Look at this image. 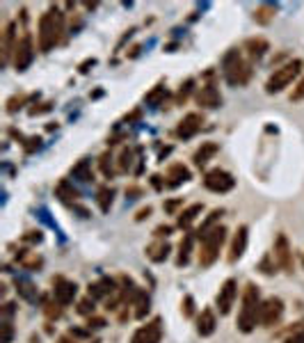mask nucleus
<instances>
[{
	"mask_svg": "<svg viewBox=\"0 0 304 343\" xmlns=\"http://www.w3.org/2000/svg\"><path fill=\"white\" fill-rule=\"evenodd\" d=\"M57 343H76V339H69V336H60V341Z\"/></svg>",
	"mask_w": 304,
	"mask_h": 343,
	"instance_id": "nucleus-50",
	"label": "nucleus"
},
{
	"mask_svg": "<svg viewBox=\"0 0 304 343\" xmlns=\"http://www.w3.org/2000/svg\"><path fill=\"white\" fill-rule=\"evenodd\" d=\"M16 23H7L3 32V65H9L14 57V51H16Z\"/></svg>",
	"mask_w": 304,
	"mask_h": 343,
	"instance_id": "nucleus-15",
	"label": "nucleus"
},
{
	"mask_svg": "<svg viewBox=\"0 0 304 343\" xmlns=\"http://www.w3.org/2000/svg\"><path fill=\"white\" fill-rule=\"evenodd\" d=\"M218 151H220L218 142H202V146H199V149L194 151V156H192L194 165H197V167H204V165L208 163L215 154H218Z\"/></svg>",
	"mask_w": 304,
	"mask_h": 343,
	"instance_id": "nucleus-19",
	"label": "nucleus"
},
{
	"mask_svg": "<svg viewBox=\"0 0 304 343\" xmlns=\"http://www.w3.org/2000/svg\"><path fill=\"white\" fill-rule=\"evenodd\" d=\"M224 240H227V229L224 227H213L210 231H206L202 236V249H199V266L208 268L218 261L220 249H222Z\"/></svg>",
	"mask_w": 304,
	"mask_h": 343,
	"instance_id": "nucleus-4",
	"label": "nucleus"
},
{
	"mask_svg": "<svg viewBox=\"0 0 304 343\" xmlns=\"http://www.w3.org/2000/svg\"><path fill=\"white\" fill-rule=\"evenodd\" d=\"M23 103H26V99H23V96H12V99L7 101V112H16L18 108L23 105Z\"/></svg>",
	"mask_w": 304,
	"mask_h": 343,
	"instance_id": "nucleus-39",
	"label": "nucleus"
},
{
	"mask_svg": "<svg viewBox=\"0 0 304 343\" xmlns=\"http://www.w3.org/2000/svg\"><path fill=\"white\" fill-rule=\"evenodd\" d=\"M96 65V60H94V57H90V60H85V62H82V65H80V73H87V71H90V67H94Z\"/></svg>",
	"mask_w": 304,
	"mask_h": 343,
	"instance_id": "nucleus-46",
	"label": "nucleus"
},
{
	"mask_svg": "<svg viewBox=\"0 0 304 343\" xmlns=\"http://www.w3.org/2000/svg\"><path fill=\"white\" fill-rule=\"evenodd\" d=\"M192 243H194V233L188 231V233L183 236V240H181V245H179V256H176V266H179V268L188 266L190 252H192Z\"/></svg>",
	"mask_w": 304,
	"mask_h": 343,
	"instance_id": "nucleus-22",
	"label": "nucleus"
},
{
	"mask_svg": "<svg viewBox=\"0 0 304 343\" xmlns=\"http://www.w3.org/2000/svg\"><path fill=\"white\" fill-rule=\"evenodd\" d=\"M302 266H304V256H302Z\"/></svg>",
	"mask_w": 304,
	"mask_h": 343,
	"instance_id": "nucleus-51",
	"label": "nucleus"
},
{
	"mask_svg": "<svg viewBox=\"0 0 304 343\" xmlns=\"http://www.w3.org/2000/svg\"><path fill=\"white\" fill-rule=\"evenodd\" d=\"M16 293L28 302H37V288L32 286L30 282H23V279H16Z\"/></svg>",
	"mask_w": 304,
	"mask_h": 343,
	"instance_id": "nucleus-27",
	"label": "nucleus"
},
{
	"mask_svg": "<svg viewBox=\"0 0 304 343\" xmlns=\"http://www.w3.org/2000/svg\"><path fill=\"white\" fill-rule=\"evenodd\" d=\"M12 339H14V330H12V325L5 320L3 323V339H0V343H12Z\"/></svg>",
	"mask_w": 304,
	"mask_h": 343,
	"instance_id": "nucleus-40",
	"label": "nucleus"
},
{
	"mask_svg": "<svg viewBox=\"0 0 304 343\" xmlns=\"http://www.w3.org/2000/svg\"><path fill=\"white\" fill-rule=\"evenodd\" d=\"M185 181H190V169L185 167V165H171L169 172H167V188H176V185L185 183Z\"/></svg>",
	"mask_w": 304,
	"mask_h": 343,
	"instance_id": "nucleus-21",
	"label": "nucleus"
},
{
	"mask_svg": "<svg viewBox=\"0 0 304 343\" xmlns=\"http://www.w3.org/2000/svg\"><path fill=\"white\" fill-rule=\"evenodd\" d=\"M215 327H218V320H215L213 309H204L202 316L197 318V332H199V336H210L215 332Z\"/></svg>",
	"mask_w": 304,
	"mask_h": 343,
	"instance_id": "nucleus-20",
	"label": "nucleus"
},
{
	"mask_svg": "<svg viewBox=\"0 0 304 343\" xmlns=\"http://www.w3.org/2000/svg\"><path fill=\"white\" fill-rule=\"evenodd\" d=\"M107 323H105V318H101V316H90L87 318V330H103Z\"/></svg>",
	"mask_w": 304,
	"mask_h": 343,
	"instance_id": "nucleus-35",
	"label": "nucleus"
},
{
	"mask_svg": "<svg viewBox=\"0 0 304 343\" xmlns=\"http://www.w3.org/2000/svg\"><path fill=\"white\" fill-rule=\"evenodd\" d=\"M62 32H64V14L60 12V7H51L39 18V30H37L39 51L51 53L60 44Z\"/></svg>",
	"mask_w": 304,
	"mask_h": 343,
	"instance_id": "nucleus-1",
	"label": "nucleus"
},
{
	"mask_svg": "<svg viewBox=\"0 0 304 343\" xmlns=\"http://www.w3.org/2000/svg\"><path fill=\"white\" fill-rule=\"evenodd\" d=\"M281 316H284V302L279 297H268V300L261 302V316H258V320H261L263 327L277 325L281 320Z\"/></svg>",
	"mask_w": 304,
	"mask_h": 343,
	"instance_id": "nucleus-8",
	"label": "nucleus"
},
{
	"mask_svg": "<svg viewBox=\"0 0 304 343\" xmlns=\"http://www.w3.org/2000/svg\"><path fill=\"white\" fill-rule=\"evenodd\" d=\"M270 12H274L272 7H261L256 14H254V18H256L258 23H268V21L272 18V14H270Z\"/></svg>",
	"mask_w": 304,
	"mask_h": 343,
	"instance_id": "nucleus-36",
	"label": "nucleus"
},
{
	"mask_svg": "<svg viewBox=\"0 0 304 343\" xmlns=\"http://www.w3.org/2000/svg\"><path fill=\"white\" fill-rule=\"evenodd\" d=\"M53 295H55V302L60 307H67V305H71L73 302V297L78 295V286L73 282H69V279H62V277H57L55 282H53Z\"/></svg>",
	"mask_w": 304,
	"mask_h": 343,
	"instance_id": "nucleus-13",
	"label": "nucleus"
},
{
	"mask_svg": "<svg viewBox=\"0 0 304 343\" xmlns=\"http://www.w3.org/2000/svg\"><path fill=\"white\" fill-rule=\"evenodd\" d=\"M261 268H263V272H266V274H272V272H274V268H272V263H270V256L263 259V261H261Z\"/></svg>",
	"mask_w": 304,
	"mask_h": 343,
	"instance_id": "nucleus-44",
	"label": "nucleus"
},
{
	"mask_svg": "<svg viewBox=\"0 0 304 343\" xmlns=\"http://www.w3.org/2000/svg\"><path fill=\"white\" fill-rule=\"evenodd\" d=\"M34 60V46H32V37L30 34H23L16 44V51H14V57H12V65L16 71H26L28 67L32 65Z\"/></svg>",
	"mask_w": 304,
	"mask_h": 343,
	"instance_id": "nucleus-7",
	"label": "nucleus"
},
{
	"mask_svg": "<svg viewBox=\"0 0 304 343\" xmlns=\"http://www.w3.org/2000/svg\"><path fill=\"white\" fill-rule=\"evenodd\" d=\"M151 215V206H146V208H142L140 213H137V220H144V218H149Z\"/></svg>",
	"mask_w": 304,
	"mask_h": 343,
	"instance_id": "nucleus-49",
	"label": "nucleus"
},
{
	"mask_svg": "<svg viewBox=\"0 0 304 343\" xmlns=\"http://www.w3.org/2000/svg\"><path fill=\"white\" fill-rule=\"evenodd\" d=\"M71 174L76 176V179L85 181V183H90V181H94V174H92V165H90V160H80V163H78V165H73Z\"/></svg>",
	"mask_w": 304,
	"mask_h": 343,
	"instance_id": "nucleus-26",
	"label": "nucleus"
},
{
	"mask_svg": "<svg viewBox=\"0 0 304 343\" xmlns=\"http://www.w3.org/2000/svg\"><path fill=\"white\" fill-rule=\"evenodd\" d=\"M151 185H154L156 190H163V181H160V176H151Z\"/></svg>",
	"mask_w": 304,
	"mask_h": 343,
	"instance_id": "nucleus-48",
	"label": "nucleus"
},
{
	"mask_svg": "<svg viewBox=\"0 0 304 343\" xmlns=\"http://www.w3.org/2000/svg\"><path fill=\"white\" fill-rule=\"evenodd\" d=\"M220 218H222V210H220V208H218V210H213V213H210L208 218L204 220V224H202V227H199V231H197V233H199V238H202L206 231H210V229L215 227V222H218Z\"/></svg>",
	"mask_w": 304,
	"mask_h": 343,
	"instance_id": "nucleus-30",
	"label": "nucleus"
},
{
	"mask_svg": "<svg viewBox=\"0 0 304 343\" xmlns=\"http://www.w3.org/2000/svg\"><path fill=\"white\" fill-rule=\"evenodd\" d=\"M131 165H133V151L124 149V151H121V156H119V169L121 172H128Z\"/></svg>",
	"mask_w": 304,
	"mask_h": 343,
	"instance_id": "nucleus-34",
	"label": "nucleus"
},
{
	"mask_svg": "<svg viewBox=\"0 0 304 343\" xmlns=\"http://www.w3.org/2000/svg\"><path fill=\"white\" fill-rule=\"evenodd\" d=\"M160 339H163V320H160V318H154L151 323L142 325L140 330L135 332L131 343H160Z\"/></svg>",
	"mask_w": 304,
	"mask_h": 343,
	"instance_id": "nucleus-9",
	"label": "nucleus"
},
{
	"mask_svg": "<svg viewBox=\"0 0 304 343\" xmlns=\"http://www.w3.org/2000/svg\"><path fill=\"white\" fill-rule=\"evenodd\" d=\"M304 99V78L297 82V87H293L291 92V101H302Z\"/></svg>",
	"mask_w": 304,
	"mask_h": 343,
	"instance_id": "nucleus-41",
	"label": "nucleus"
},
{
	"mask_svg": "<svg viewBox=\"0 0 304 343\" xmlns=\"http://www.w3.org/2000/svg\"><path fill=\"white\" fill-rule=\"evenodd\" d=\"M192 87H194V80H192V78H190V80H185L183 85H181L179 94H176V103H185V101H188V96H190V92H192Z\"/></svg>",
	"mask_w": 304,
	"mask_h": 343,
	"instance_id": "nucleus-33",
	"label": "nucleus"
},
{
	"mask_svg": "<svg viewBox=\"0 0 304 343\" xmlns=\"http://www.w3.org/2000/svg\"><path fill=\"white\" fill-rule=\"evenodd\" d=\"M197 103L206 110H215V108L222 105V96H220V90L215 87V82H206L197 92Z\"/></svg>",
	"mask_w": 304,
	"mask_h": 343,
	"instance_id": "nucleus-14",
	"label": "nucleus"
},
{
	"mask_svg": "<svg viewBox=\"0 0 304 343\" xmlns=\"http://www.w3.org/2000/svg\"><path fill=\"white\" fill-rule=\"evenodd\" d=\"M245 247H247V227H238L236 236H233L231 243V252H229V263H236L240 256L245 254Z\"/></svg>",
	"mask_w": 304,
	"mask_h": 343,
	"instance_id": "nucleus-17",
	"label": "nucleus"
},
{
	"mask_svg": "<svg viewBox=\"0 0 304 343\" xmlns=\"http://www.w3.org/2000/svg\"><path fill=\"white\" fill-rule=\"evenodd\" d=\"M110 160H112L110 154L101 156V169H103V174H105V176H112V163H110Z\"/></svg>",
	"mask_w": 304,
	"mask_h": 343,
	"instance_id": "nucleus-38",
	"label": "nucleus"
},
{
	"mask_svg": "<svg viewBox=\"0 0 304 343\" xmlns=\"http://www.w3.org/2000/svg\"><path fill=\"white\" fill-rule=\"evenodd\" d=\"M192 313H194V300H192V295H185L183 297V316L192 318Z\"/></svg>",
	"mask_w": 304,
	"mask_h": 343,
	"instance_id": "nucleus-37",
	"label": "nucleus"
},
{
	"mask_svg": "<svg viewBox=\"0 0 304 343\" xmlns=\"http://www.w3.org/2000/svg\"><path fill=\"white\" fill-rule=\"evenodd\" d=\"M80 316H94V297H85V300L78 302V309H76Z\"/></svg>",
	"mask_w": 304,
	"mask_h": 343,
	"instance_id": "nucleus-31",
	"label": "nucleus"
},
{
	"mask_svg": "<svg viewBox=\"0 0 304 343\" xmlns=\"http://www.w3.org/2000/svg\"><path fill=\"white\" fill-rule=\"evenodd\" d=\"M202 210H204L202 204H192V206H188V208H183L179 213V227L181 229H188L190 224L199 218V213H202Z\"/></svg>",
	"mask_w": 304,
	"mask_h": 343,
	"instance_id": "nucleus-24",
	"label": "nucleus"
},
{
	"mask_svg": "<svg viewBox=\"0 0 304 343\" xmlns=\"http://www.w3.org/2000/svg\"><path fill=\"white\" fill-rule=\"evenodd\" d=\"M133 302H135V318H144L146 313H149V305H151V300H149V295H146V291H137V295L133 297Z\"/></svg>",
	"mask_w": 304,
	"mask_h": 343,
	"instance_id": "nucleus-25",
	"label": "nucleus"
},
{
	"mask_svg": "<svg viewBox=\"0 0 304 343\" xmlns=\"http://www.w3.org/2000/svg\"><path fill=\"white\" fill-rule=\"evenodd\" d=\"M222 73H224V78H227L229 85L240 87L252 78V65L243 60V55H240L238 48H231V51L222 57Z\"/></svg>",
	"mask_w": 304,
	"mask_h": 343,
	"instance_id": "nucleus-3",
	"label": "nucleus"
},
{
	"mask_svg": "<svg viewBox=\"0 0 304 343\" xmlns=\"http://www.w3.org/2000/svg\"><path fill=\"white\" fill-rule=\"evenodd\" d=\"M238 295V282L236 279H227V282L220 286V293H218V309L222 316H227L233 307V300Z\"/></svg>",
	"mask_w": 304,
	"mask_h": 343,
	"instance_id": "nucleus-12",
	"label": "nucleus"
},
{
	"mask_svg": "<svg viewBox=\"0 0 304 343\" xmlns=\"http://www.w3.org/2000/svg\"><path fill=\"white\" fill-rule=\"evenodd\" d=\"M163 99H167V90H165V87H156L154 92L146 94V103H151V105H158Z\"/></svg>",
	"mask_w": 304,
	"mask_h": 343,
	"instance_id": "nucleus-32",
	"label": "nucleus"
},
{
	"mask_svg": "<svg viewBox=\"0 0 304 343\" xmlns=\"http://www.w3.org/2000/svg\"><path fill=\"white\" fill-rule=\"evenodd\" d=\"M202 124H204V115H199V112H190V115H185L183 119L179 121V126H176V137H181V140H190V137H194L199 133Z\"/></svg>",
	"mask_w": 304,
	"mask_h": 343,
	"instance_id": "nucleus-10",
	"label": "nucleus"
},
{
	"mask_svg": "<svg viewBox=\"0 0 304 343\" xmlns=\"http://www.w3.org/2000/svg\"><path fill=\"white\" fill-rule=\"evenodd\" d=\"M179 206H181V199H174V202H167V204H165V210H167V213H174Z\"/></svg>",
	"mask_w": 304,
	"mask_h": 343,
	"instance_id": "nucleus-47",
	"label": "nucleus"
},
{
	"mask_svg": "<svg viewBox=\"0 0 304 343\" xmlns=\"http://www.w3.org/2000/svg\"><path fill=\"white\" fill-rule=\"evenodd\" d=\"M245 51H247V55L252 57V60H261V57L266 55V51H270V44L263 37H252L245 41Z\"/></svg>",
	"mask_w": 304,
	"mask_h": 343,
	"instance_id": "nucleus-18",
	"label": "nucleus"
},
{
	"mask_svg": "<svg viewBox=\"0 0 304 343\" xmlns=\"http://www.w3.org/2000/svg\"><path fill=\"white\" fill-rule=\"evenodd\" d=\"M171 229H174V227H169V224H160V227L158 229H156V236H158V238H163V236H169V233H171Z\"/></svg>",
	"mask_w": 304,
	"mask_h": 343,
	"instance_id": "nucleus-43",
	"label": "nucleus"
},
{
	"mask_svg": "<svg viewBox=\"0 0 304 343\" xmlns=\"http://www.w3.org/2000/svg\"><path fill=\"white\" fill-rule=\"evenodd\" d=\"M204 185L210 190V192H229V190H233V185H236V179H233L229 172L215 167V169L206 172Z\"/></svg>",
	"mask_w": 304,
	"mask_h": 343,
	"instance_id": "nucleus-6",
	"label": "nucleus"
},
{
	"mask_svg": "<svg viewBox=\"0 0 304 343\" xmlns=\"http://www.w3.org/2000/svg\"><path fill=\"white\" fill-rule=\"evenodd\" d=\"M112 197H115V190H112V188H107V185L99 188V208L103 210V213H107V210H110Z\"/></svg>",
	"mask_w": 304,
	"mask_h": 343,
	"instance_id": "nucleus-29",
	"label": "nucleus"
},
{
	"mask_svg": "<svg viewBox=\"0 0 304 343\" xmlns=\"http://www.w3.org/2000/svg\"><path fill=\"white\" fill-rule=\"evenodd\" d=\"M300 71H302V60H291L284 67L274 69V73L266 82V92L268 94H279V92L286 90V87L300 76Z\"/></svg>",
	"mask_w": 304,
	"mask_h": 343,
	"instance_id": "nucleus-5",
	"label": "nucleus"
},
{
	"mask_svg": "<svg viewBox=\"0 0 304 343\" xmlns=\"http://www.w3.org/2000/svg\"><path fill=\"white\" fill-rule=\"evenodd\" d=\"M169 252H171V247H169L167 243L154 245V247H149V259H151L154 263H163V261H167Z\"/></svg>",
	"mask_w": 304,
	"mask_h": 343,
	"instance_id": "nucleus-28",
	"label": "nucleus"
},
{
	"mask_svg": "<svg viewBox=\"0 0 304 343\" xmlns=\"http://www.w3.org/2000/svg\"><path fill=\"white\" fill-rule=\"evenodd\" d=\"M55 197H60L62 202H67V204H76V199L80 197V195H78V190L73 188L67 179H62L60 183L55 185Z\"/></svg>",
	"mask_w": 304,
	"mask_h": 343,
	"instance_id": "nucleus-23",
	"label": "nucleus"
},
{
	"mask_svg": "<svg viewBox=\"0 0 304 343\" xmlns=\"http://www.w3.org/2000/svg\"><path fill=\"white\" fill-rule=\"evenodd\" d=\"M284 343H304V327H302V330H297V332H293L291 336H286Z\"/></svg>",
	"mask_w": 304,
	"mask_h": 343,
	"instance_id": "nucleus-42",
	"label": "nucleus"
},
{
	"mask_svg": "<svg viewBox=\"0 0 304 343\" xmlns=\"http://www.w3.org/2000/svg\"><path fill=\"white\" fill-rule=\"evenodd\" d=\"M274 259H277L279 268L284 272L288 274L293 272V252H291V245H288V238L284 233H279L277 240H274Z\"/></svg>",
	"mask_w": 304,
	"mask_h": 343,
	"instance_id": "nucleus-11",
	"label": "nucleus"
},
{
	"mask_svg": "<svg viewBox=\"0 0 304 343\" xmlns=\"http://www.w3.org/2000/svg\"><path fill=\"white\" fill-rule=\"evenodd\" d=\"M23 240H28V243H41V233H39V231H30Z\"/></svg>",
	"mask_w": 304,
	"mask_h": 343,
	"instance_id": "nucleus-45",
	"label": "nucleus"
},
{
	"mask_svg": "<svg viewBox=\"0 0 304 343\" xmlns=\"http://www.w3.org/2000/svg\"><path fill=\"white\" fill-rule=\"evenodd\" d=\"M119 291L117 288V282L110 277H101L99 282L90 284V297H94V300H103V297H110L115 295V293Z\"/></svg>",
	"mask_w": 304,
	"mask_h": 343,
	"instance_id": "nucleus-16",
	"label": "nucleus"
},
{
	"mask_svg": "<svg viewBox=\"0 0 304 343\" xmlns=\"http://www.w3.org/2000/svg\"><path fill=\"white\" fill-rule=\"evenodd\" d=\"M258 316H261V293L254 284H247L245 286V293H243V307H240V313H238V330L243 334H249L254 332V327L258 325Z\"/></svg>",
	"mask_w": 304,
	"mask_h": 343,
	"instance_id": "nucleus-2",
	"label": "nucleus"
}]
</instances>
